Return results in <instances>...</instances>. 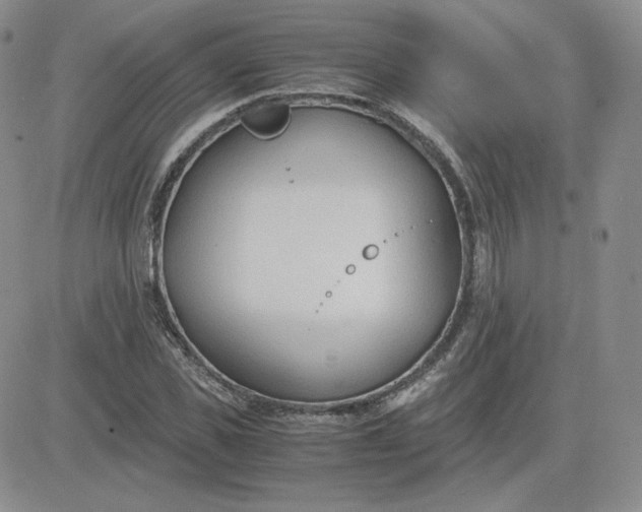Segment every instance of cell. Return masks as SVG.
Returning <instances> with one entry per match:
<instances>
[{
    "label": "cell",
    "instance_id": "cell-1",
    "mask_svg": "<svg viewBox=\"0 0 642 512\" xmlns=\"http://www.w3.org/2000/svg\"><path fill=\"white\" fill-rule=\"evenodd\" d=\"M290 120V109L283 103H272L249 110L242 118L247 130L256 137L270 139L282 134Z\"/></svg>",
    "mask_w": 642,
    "mask_h": 512
}]
</instances>
